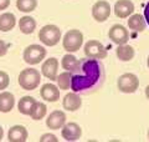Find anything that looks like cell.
Listing matches in <instances>:
<instances>
[{
  "instance_id": "cell-23",
  "label": "cell",
  "mask_w": 149,
  "mask_h": 142,
  "mask_svg": "<svg viewBox=\"0 0 149 142\" xmlns=\"http://www.w3.org/2000/svg\"><path fill=\"white\" fill-rule=\"evenodd\" d=\"M78 65H80V60H77L76 56H73L71 54H66L61 60V66L62 69L70 72H74L77 70Z\"/></svg>"
},
{
  "instance_id": "cell-11",
  "label": "cell",
  "mask_w": 149,
  "mask_h": 142,
  "mask_svg": "<svg viewBox=\"0 0 149 142\" xmlns=\"http://www.w3.org/2000/svg\"><path fill=\"white\" fill-rule=\"evenodd\" d=\"M57 71H58V60L56 58L46 59L42 66H41V74L46 79H50L51 81H56V79H57Z\"/></svg>"
},
{
  "instance_id": "cell-19",
  "label": "cell",
  "mask_w": 149,
  "mask_h": 142,
  "mask_svg": "<svg viewBox=\"0 0 149 142\" xmlns=\"http://www.w3.org/2000/svg\"><path fill=\"white\" fill-rule=\"evenodd\" d=\"M146 20L141 14H132L128 19V26L130 30L136 32H142L146 29Z\"/></svg>"
},
{
  "instance_id": "cell-34",
  "label": "cell",
  "mask_w": 149,
  "mask_h": 142,
  "mask_svg": "<svg viewBox=\"0 0 149 142\" xmlns=\"http://www.w3.org/2000/svg\"><path fill=\"white\" fill-rule=\"evenodd\" d=\"M148 67H149V56H148Z\"/></svg>"
},
{
  "instance_id": "cell-31",
  "label": "cell",
  "mask_w": 149,
  "mask_h": 142,
  "mask_svg": "<svg viewBox=\"0 0 149 142\" xmlns=\"http://www.w3.org/2000/svg\"><path fill=\"white\" fill-rule=\"evenodd\" d=\"M144 19H146L147 24L149 25V1L147 3V5H146V9H144Z\"/></svg>"
},
{
  "instance_id": "cell-29",
  "label": "cell",
  "mask_w": 149,
  "mask_h": 142,
  "mask_svg": "<svg viewBox=\"0 0 149 142\" xmlns=\"http://www.w3.org/2000/svg\"><path fill=\"white\" fill-rule=\"evenodd\" d=\"M8 53V45L5 44V41L0 40V56H5Z\"/></svg>"
},
{
  "instance_id": "cell-21",
  "label": "cell",
  "mask_w": 149,
  "mask_h": 142,
  "mask_svg": "<svg viewBox=\"0 0 149 142\" xmlns=\"http://www.w3.org/2000/svg\"><path fill=\"white\" fill-rule=\"evenodd\" d=\"M134 49L133 46L123 44V45H118V47L116 49V55L120 61H130L134 58Z\"/></svg>"
},
{
  "instance_id": "cell-20",
  "label": "cell",
  "mask_w": 149,
  "mask_h": 142,
  "mask_svg": "<svg viewBox=\"0 0 149 142\" xmlns=\"http://www.w3.org/2000/svg\"><path fill=\"white\" fill-rule=\"evenodd\" d=\"M19 29H20V31L25 35L32 34L36 29L35 19L31 18V16H27V15L20 18V20H19Z\"/></svg>"
},
{
  "instance_id": "cell-10",
  "label": "cell",
  "mask_w": 149,
  "mask_h": 142,
  "mask_svg": "<svg viewBox=\"0 0 149 142\" xmlns=\"http://www.w3.org/2000/svg\"><path fill=\"white\" fill-rule=\"evenodd\" d=\"M61 135H62V138H65L66 141H70V142L77 141L82 136V129L76 122H70V124L63 125L61 130Z\"/></svg>"
},
{
  "instance_id": "cell-30",
  "label": "cell",
  "mask_w": 149,
  "mask_h": 142,
  "mask_svg": "<svg viewBox=\"0 0 149 142\" xmlns=\"http://www.w3.org/2000/svg\"><path fill=\"white\" fill-rule=\"evenodd\" d=\"M10 5V0H0V10H5Z\"/></svg>"
},
{
  "instance_id": "cell-12",
  "label": "cell",
  "mask_w": 149,
  "mask_h": 142,
  "mask_svg": "<svg viewBox=\"0 0 149 142\" xmlns=\"http://www.w3.org/2000/svg\"><path fill=\"white\" fill-rule=\"evenodd\" d=\"M65 124H66V113L60 110L52 111L49 115V117L46 118V126L51 130L62 129Z\"/></svg>"
},
{
  "instance_id": "cell-26",
  "label": "cell",
  "mask_w": 149,
  "mask_h": 142,
  "mask_svg": "<svg viewBox=\"0 0 149 142\" xmlns=\"http://www.w3.org/2000/svg\"><path fill=\"white\" fill-rule=\"evenodd\" d=\"M37 6V0H16V8L19 11L31 13Z\"/></svg>"
},
{
  "instance_id": "cell-18",
  "label": "cell",
  "mask_w": 149,
  "mask_h": 142,
  "mask_svg": "<svg viewBox=\"0 0 149 142\" xmlns=\"http://www.w3.org/2000/svg\"><path fill=\"white\" fill-rule=\"evenodd\" d=\"M16 25V18L13 13H4L0 15V31H10Z\"/></svg>"
},
{
  "instance_id": "cell-17",
  "label": "cell",
  "mask_w": 149,
  "mask_h": 142,
  "mask_svg": "<svg viewBox=\"0 0 149 142\" xmlns=\"http://www.w3.org/2000/svg\"><path fill=\"white\" fill-rule=\"evenodd\" d=\"M14 105H15V97L11 92L4 91L0 93V112H10L14 108Z\"/></svg>"
},
{
  "instance_id": "cell-9",
  "label": "cell",
  "mask_w": 149,
  "mask_h": 142,
  "mask_svg": "<svg viewBox=\"0 0 149 142\" xmlns=\"http://www.w3.org/2000/svg\"><path fill=\"white\" fill-rule=\"evenodd\" d=\"M108 36L109 39L117 45H123L127 44V41L129 40V32L125 29L123 25H119V24H116L109 29L108 31Z\"/></svg>"
},
{
  "instance_id": "cell-2",
  "label": "cell",
  "mask_w": 149,
  "mask_h": 142,
  "mask_svg": "<svg viewBox=\"0 0 149 142\" xmlns=\"http://www.w3.org/2000/svg\"><path fill=\"white\" fill-rule=\"evenodd\" d=\"M40 81H41L40 71L31 67L24 69L17 77V82L20 85V87L27 90V91H32V90L37 89L40 85Z\"/></svg>"
},
{
  "instance_id": "cell-32",
  "label": "cell",
  "mask_w": 149,
  "mask_h": 142,
  "mask_svg": "<svg viewBox=\"0 0 149 142\" xmlns=\"http://www.w3.org/2000/svg\"><path fill=\"white\" fill-rule=\"evenodd\" d=\"M3 137H4V130H3V127L0 126V141L3 140Z\"/></svg>"
},
{
  "instance_id": "cell-13",
  "label": "cell",
  "mask_w": 149,
  "mask_h": 142,
  "mask_svg": "<svg viewBox=\"0 0 149 142\" xmlns=\"http://www.w3.org/2000/svg\"><path fill=\"white\" fill-rule=\"evenodd\" d=\"M134 13V4L130 0H118L114 4V14L119 19H125Z\"/></svg>"
},
{
  "instance_id": "cell-14",
  "label": "cell",
  "mask_w": 149,
  "mask_h": 142,
  "mask_svg": "<svg viewBox=\"0 0 149 142\" xmlns=\"http://www.w3.org/2000/svg\"><path fill=\"white\" fill-rule=\"evenodd\" d=\"M40 95L45 101L47 102H56L60 98V89L54 84H45L40 89Z\"/></svg>"
},
{
  "instance_id": "cell-4",
  "label": "cell",
  "mask_w": 149,
  "mask_h": 142,
  "mask_svg": "<svg viewBox=\"0 0 149 142\" xmlns=\"http://www.w3.org/2000/svg\"><path fill=\"white\" fill-rule=\"evenodd\" d=\"M82 44H83V34L77 29H72L67 31L62 39V46L67 53H76V51L81 49Z\"/></svg>"
},
{
  "instance_id": "cell-8",
  "label": "cell",
  "mask_w": 149,
  "mask_h": 142,
  "mask_svg": "<svg viewBox=\"0 0 149 142\" xmlns=\"http://www.w3.org/2000/svg\"><path fill=\"white\" fill-rule=\"evenodd\" d=\"M111 15V5L106 0H98L92 6V16L96 21L103 22Z\"/></svg>"
},
{
  "instance_id": "cell-27",
  "label": "cell",
  "mask_w": 149,
  "mask_h": 142,
  "mask_svg": "<svg viewBox=\"0 0 149 142\" xmlns=\"http://www.w3.org/2000/svg\"><path fill=\"white\" fill-rule=\"evenodd\" d=\"M9 84H10V77L5 71H0V91L8 89Z\"/></svg>"
},
{
  "instance_id": "cell-1",
  "label": "cell",
  "mask_w": 149,
  "mask_h": 142,
  "mask_svg": "<svg viewBox=\"0 0 149 142\" xmlns=\"http://www.w3.org/2000/svg\"><path fill=\"white\" fill-rule=\"evenodd\" d=\"M102 76V67L96 59L80 60L77 70L72 72L71 90L73 92H87L98 85Z\"/></svg>"
},
{
  "instance_id": "cell-28",
  "label": "cell",
  "mask_w": 149,
  "mask_h": 142,
  "mask_svg": "<svg viewBox=\"0 0 149 142\" xmlns=\"http://www.w3.org/2000/svg\"><path fill=\"white\" fill-rule=\"evenodd\" d=\"M57 141H58V138L52 134H45L41 136V138H40V142H57Z\"/></svg>"
},
{
  "instance_id": "cell-5",
  "label": "cell",
  "mask_w": 149,
  "mask_h": 142,
  "mask_svg": "<svg viewBox=\"0 0 149 142\" xmlns=\"http://www.w3.org/2000/svg\"><path fill=\"white\" fill-rule=\"evenodd\" d=\"M46 56V49L41 45L37 44H32L29 45L24 50V54H22V58L24 61L29 65H37L40 64L41 61L45 59Z\"/></svg>"
},
{
  "instance_id": "cell-7",
  "label": "cell",
  "mask_w": 149,
  "mask_h": 142,
  "mask_svg": "<svg viewBox=\"0 0 149 142\" xmlns=\"http://www.w3.org/2000/svg\"><path fill=\"white\" fill-rule=\"evenodd\" d=\"M85 55L90 59L102 60L107 58V49L98 40H90L85 44Z\"/></svg>"
},
{
  "instance_id": "cell-33",
  "label": "cell",
  "mask_w": 149,
  "mask_h": 142,
  "mask_svg": "<svg viewBox=\"0 0 149 142\" xmlns=\"http://www.w3.org/2000/svg\"><path fill=\"white\" fill-rule=\"evenodd\" d=\"M146 96H147V98L149 100V85H148V86L146 87Z\"/></svg>"
},
{
  "instance_id": "cell-16",
  "label": "cell",
  "mask_w": 149,
  "mask_h": 142,
  "mask_svg": "<svg viewBox=\"0 0 149 142\" xmlns=\"http://www.w3.org/2000/svg\"><path fill=\"white\" fill-rule=\"evenodd\" d=\"M82 105V98L78 96L77 92H70L67 93L66 96L63 97V100H62V106L65 110H67V111H77L78 108L81 107Z\"/></svg>"
},
{
  "instance_id": "cell-15",
  "label": "cell",
  "mask_w": 149,
  "mask_h": 142,
  "mask_svg": "<svg viewBox=\"0 0 149 142\" xmlns=\"http://www.w3.org/2000/svg\"><path fill=\"white\" fill-rule=\"evenodd\" d=\"M27 137H29V134H27L26 127L21 125L13 126L8 132L9 142H25L27 141Z\"/></svg>"
},
{
  "instance_id": "cell-6",
  "label": "cell",
  "mask_w": 149,
  "mask_h": 142,
  "mask_svg": "<svg viewBox=\"0 0 149 142\" xmlns=\"http://www.w3.org/2000/svg\"><path fill=\"white\" fill-rule=\"evenodd\" d=\"M117 86L120 92L133 93V92H136L139 87V79L137 77V75H134V74H130V72L123 74V75H120L118 79Z\"/></svg>"
},
{
  "instance_id": "cell-22",
  "label": "cell",
  "mask_w": 149,
  "mask_h": 142,
  "mask_svg": "<svg viewBox=\"0 0 149 142\" xmlns=\"http://www.w3.org/2000/svg\"><path fill=\"white\" fill-rule=\"evenodd\" d=\"M35 102H36V100L32 96H24L22 98H20V101L17 103L19 112L22 113V115H30Z\"/></svg>"
},
{
  "instance_id": "cell-25",
  "label": "cell",
  "mask_w": 149,
  "mask_h": 142,
  "mask_svg": "<svg viewBox=\"0 0 149 142\" xmlns=\"http://www.w3.org/2000/svg\"><path fill=\"white\" fill-rule=\"evenodd\" d=\"M56 81H57V86L60 90H68L71 89V81H72V72H70V71H65V72L60 74L57 79H56Z\"/></svg>"
},
{
  "instance_id": "cell-35",
  "label": "cell",
  "mask_w": 149,
  "mask_h": 142,
  "mask_svg": "<svg viewBox=\"0 0 149 142\" xmlns=\"http://www.w3.org/2000/svg\"><path fill=\"white\" fill-rule=\"evenodd\" d=\"M148 140H149V130H148Z\"/></svg>"
},
{
  "instance_id": "cell-3",
  "label": "cell",
  "mask_w": 149,
  "mask_h": 142,
  "mask_svg": "<svg viewBox=\"0 0 149 142\" xmlns=\"http://www.w3.org/2000/svg\"><path fill=\"white\" fill-rule=\"evenodd\" d=\"M39 39L46 46H55L61 40V30L56 25H45L39 31Z\"/></svg>"
},
{
  "instance_id": "cell-24",
  "label": "cell",
  "mask_w": 149,
  "mask_h": 142,
  "mask_svg": "<svg viewBox=\"0 0 149 142\" xmlns=\"http://www.w3.org/2000/svg\"><path fill=\"white\" fill-rule=\"evenodd\" d=\"M46 113H47V107H46L45 103L36 101L34 107H32V111L30 113V116H31L32 120L39 121V120H42V118L46 116Z\"/></svg>"
}]
</instances>
